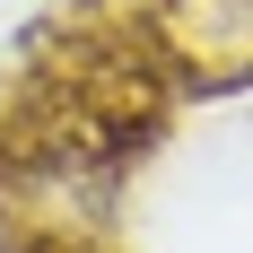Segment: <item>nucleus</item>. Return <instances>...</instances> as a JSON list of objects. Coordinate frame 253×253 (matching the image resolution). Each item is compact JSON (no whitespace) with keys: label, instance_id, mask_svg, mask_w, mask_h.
<instances>
[{"label":"nucleus","instance_id":"nucleus-1","mask_svg":"<svg viewBox=\"0 0 253 253\" xmlns=\"http://www.w3.org/2000/svg\"><path fill=\"white\" fill-rule=\"evenodd\" d=\"M166 44L201 79H245L253 70V0H175L166 9Z\"/></svg>","mask_w":253,"mask_h":253}]
</instances>
